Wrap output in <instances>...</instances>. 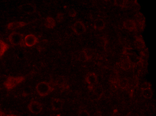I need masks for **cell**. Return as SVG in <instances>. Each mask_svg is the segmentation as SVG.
Returning <instances> with one entry per match:
<instances>
[{
    "label": "cell",
    "instance_id": "4dcf8cb0",
    "mask_svg": "<svg viewBox=\"0 0 156 116\" xmlns=\"http://www.w3.org/2000/svg\"><path fill=\"white\" fill-rule=\"evenodd\" d=\"M67 35H72L73 33H74L73 32V29H72V26L71 27H70L67 30Z\"/></svg>",
    "mask_w": 156,
    "mask_h": 116
},
{
    "label": "cell",
    "instance_id": "9c48e42d",
    "mask_svg": "<svg viewBox=\"0 0 156 116\" xmlns=\"http://www.w3.org/2000/svg\"><path fill=\"white\" fill-rule=\"evenodd\" d=\"M126 56L127 59L131 63V65L136 66L141 62V58L135 53H126Z\"/></svg>",
    "mask_w": 156,
    "mask_h": 116
},
{
    "label": "cell",
    "instance_id": "52a82bcc",
    "mask_svg": "<svg viewBox=\"0 0 156 116\" xmlns=\"http://www.w3.org/2000/svg\"><path fill=\"white\" fill-rule=\"evenodd\" d=\"M74 33L77 35H81L86 31V26L81 21H77L72 26Z\"/></svg>",
    "mask_w": 156,
    "mask_h": 116
},
{
    "label": "cell",
    "instance_id": "d6986e66",
    "mask_svg": "<svg viewBox=\"0 0 156 116\" xmlns=\"http://www.w3.org/2000/svg\"><path fill=\"white\" fill-rule=\"evenodd\" d=\"M118 83L120 89L122 90H126L129 87V79L127 78L124 77V78L119 79Z\"/></svg>",
    "mask_w": 156,
    "mask_h": 116
},
{
    "label": "cell",
    "instance_id": "6da1fadb",
    "mask_svg": "<svg viewBox=\"0 0 156 116\" xmlns=\"http://www.w3.org/2000/svg\"><path fill=\"white\" fill-rule=\"evenodd\" d=\"M25 80V77L23 76H9L4 82V86L7 91H11L23 83Z\"/></svg>",
    "mask_w": 156,
    "mask_h": 116
},
{
    "label": "cell",
    "instance_id": "ffe728a7",
    "mask_svg": "<svg viewBox=\"0 0 156 116\" xmlns=\"http://www.w3.org/2000/svg\"><path fill=\"white\" fill-rule=\"evenodd\" d=\"M93 92L96 97L99 98L104 95V89L101 86H96L95 87L93 88Z\"/></svg>",
    "mask_w": 156,
    "mask_h": 116
},
{
    "label": "cell",
    "instance_id": "ac0fdd59",
    "mask_svg": "<svg viewBox=\"0 0 156 116\" xmlns=\"http://www.w3.org/2000/svg\"><path fill=\"white\" fill-rule=\"evenodd\" d=\"M134 46L138 49H143L145 47V41L142 38L138 37L134 41Z\"/></svg>",
    "mask_w": 156,
    "mask_h": 116
},
{
    "label": "cell",
    "instance_id": "f1b7e54d",
    "mask_svg": "<svg viewBox=\"0 0 156 116\" xmlns=\"http://www.w3.org/2000/svg\"><path fill=\"white\" fill-rule=\"evenodd\" d=\"M78 116H91L87 110H81L78 113Z\"/></svg>",
    "mask_w": 156,
    "mask_h": 116
},
{
    "label": "cell",
    "instance_id": "5b68a950",
    "mask_svg": "<svg viewBox=\"0 0 156 116\" xmlns=\"http://www.w3.org/2000/svg\"><path fill=\"white\" fill-rule=\"evenodd\" d=\"M19 9L21 12L27 14H34L37 11L35 5L32 3L23 4L20 6Z\"/></svg>",
    "mask_w": 156,
    "mask_h": 116
},
{
    "label": "cell",
    "instance_id": "7c38bea8",
    "mask_svg": "<svg viewBox=\"0 0 156 116\" xmlns=\"http://www.w3.org/2000/svg\"><path fill=\"white\" fill-rule=\"evenodd\" d=\"M86 81L90 86H93L97 83V75L94 73H90L87 75L86 78Z\"/></svg>",
    "mask_w": 156,
    "mask_h": 116
},
{
    "label": "cell",
    "instance_id": "f546056e",
    "mask_svg": "<svg viewBox=\"0 0 156 116\" xmlns=\"http://www.w3.org/2000/svg\"><path fill=\"white\" fill-rule=\"evenodd\" d=\"M148 88H151V84H150V83H144L142 85L141 90Z\"/></svg>",
    "mask_w": 156,
    "mask_h": 116
},
{
    "label": "cell",
    "instance_id": "8fae6325",
    "mask_svg": "<svg viewBox=\"0 0 156 116\" xmlns=\"http://www.w3.org/2000/svg\"><path fill=\"white\" fill-rule=\"evenodd\" d=\"M123 27L129 30H135L137 29V24L135 21L133 19H126L123 23Z\"/></svg>",
    "mask_w": 156,
    "mask_h": 116
},
{
    "label": "cell",
    "instance_id": "44dd1931",
    "mask_svg": "<svg viewBox=\"0 0 156 116\" xmlns=\"http://www.w3.org/2000/svg\"><path fill=\"white\" fill-rule=\"evenodd\" d=\"M55 84L59 88H64L66 86V79L65 77L62 76L58 77L56 79Z\"/></svg>",
    "mask_w": 156,
    "mask_h": 116
},
{
    "label": "cell",
    "instance_id": "8992f818",
    "mask_svg": "<svg viewBox=\"0 0 156 116\" xmlns=\"http://www.w3.org/2000/svg\"><path fill=\"white\" fill-rule=\"evenodd\" d=\"M24 44L28 47H32L38 43L37 37L34 34H29L24 38Z\"/></svg>",
    "mask_w": 156,
    "mask_h": 116
},
{
    "label": "cell",
    "instance_id": "4fadbf2b",
    "mask_svg": "<svg viewBox=\"0 0 156 116\" xmlns=\"http://www.w3.org/2000/svg\"><path fill=\"white\" fill-rule=\"evenodd\" d=\"M94 27L97 30H102L105 28V22L102 19H97L94 22Z\"/></svg>",
    "mask_w": 156,
    "mask_h": 116
},
{
    "label": "cell",
    "instance_id": "2e32d148",
    "mask_svg": "<svg viewBox=\"0 0 156 116\" xmlns=\"http://www.w3.org/2000/svg\"><path fill=\"white\" fill-rule=\"evenodd\" d=\"M135 18L136 22L138 23L139 26L141 28H144L145 22V16H144V14L141 12L137 13L136 14Z\"/></svg>",
    "mask_w": 156,
    "mask_h": 116
},
{
    "label": "cell",
    "instance_id": "cb8c5ba5",
    "mask_svg": "<svg viewBox=\"0 0 156 116\" xmlns=\"http://www.w3.org/2000/svg\"><path fill=\"white\" fill-rule=\"evenodd\" d=\"M83 51L84 52L85 55L86 56L87 58L88 59V61H89L92 58L93 55V52L92 50L88 48H86L83 50Z\"/></svg>",
    "mask_w": 156,
    "mask_h": 116
},
{
    "label": "cell",
    "instance_id": "d4e9b609",
    "mask_svg": "<svg viewBox=\"0 0 156 116\" xmlns=\"http://www.w3.org/2000/svg\"><path fill=\"white\" fill-rule=\"evenodd\" d=\"M127 1L124 0H116L114 1V4L120 7H125L126 6Z\"/></svg>",
    "mask_w": 156,
    "mask_h": 116
},
{
    "label": "cell",
    "instance_id": "5bb4252c",
    "mask_svg": "<svg viewBox=\"0 0 156 116\" xmlns=\"http://www.w3.org/2000/svg\"><path fill=\"white\" fill-rule=\"evenodd\" d=\"M56 25L55 20L51 16H48L45 19L44 26L47 28H54Z\"/></svg>",
    "mask_w": 156,
    "mask_h": 116
},
{
    "label": "cell",
    "instance_id": "ba28073f",
    "mask_svg": "<svg viewBox=\"0 0 156 116\" xmlns=\"http://www.w3.org/2000/svg\"><path fill=\"white\" fill-rule=\"evenodd\" d=\"M27 25V23L24 21H14L9 23L7 25V29L9 30H15L16 29L22 28Z\"/></svg>",
    "mask_w": 156,
    "mask_h": 116
},
{
    "label": "cell",
    "instance_id": "7402d4cb",
    "mask_svg": "<svg viewBox=\"0 0 156 116\" xmlns=\"http://www.w3.org/2000/svg\"><path fill=\"white\" fill-rule=\"evenodd\" d=\"M141 94L144 98L148 99L153 97V92L151 88L144 89L141 90Z\"/></svg>",
    "mask_w": 156,
    "mask_h": 116
},
{
    "label": "cell",
    "instance_id": "9a60e30c",
    "mask_svg": "<svg viewBox=\"0 0 156 116\" xmlns=\"http://www.w3.org/2000/svg\"><path fill=\"white\" fill-rule=\"evenodd\" d=\"M131 66L132 65L129 61L127 59V56L126 54L124 57H123V58L121 59V63L120 65V68L126 71V70H129V69L131 68Z\"/></svg>",
    "mask_w": 156,
    "mask_h": 116
},
{
    "label": "cell",
    "instance_id": "e0dca14e",
    "mask_svg": "<svg viewBox=\"0 0 156 116\" xmlns=\"http://www.w3.org/2000/svg\"><path fill=\"white\" fill-rule=\"evenodd\" d=\"M9 45L0 38V57L3 56L5 53L9 49Z\"/></svg>",
    "mask_w": 156,
    "mask_h": 116
},
{
    "label": "cell",
    "instance_id": "7a4b0ae2",
    "mask_svg": "<svg viewBox=\"0 0 156 116\" xmlns=\"http://www.w3.org/2000/svg\"><path fill=\"white\" fill-rule=\"evenodd\" d=\"M35 90L40 96L45 97L52 92L54 89L49 83L46 81H41L37 84L35 86Z\"/></svg>",
    "mask_w": 156,
    "mask_h": 116
},
{
    "label": "cell",
    "instance_id": "3957f363",
    "mask_svg": "<svg viewBox=\"0 0 156 116\" xmlns=\"http://www.w3.org/2000/svg\"><path fill=\"white\" fill-rule=\"evenodd\" d=\"M24 35L19 32H13L11 33L8 37L9 43L12 46H18L22 44L24 40Z\"/></svg>",
    "mask_w": 156,
    "mask_h": 116
},
{
    "label": "cell",
    "instance_id": "603a6c76",
    "mask_svg": "<svg viewBox=\"0 0 156 116\" xmlns=\"http://www.w3.org/2000/svg\"><path fill=\"white\" fill-rule=\"evenodd\" d=\"M119 80V77L118 74V72L115 71L111 74L110 77V81L112 84L118 83Z\"/></svg>",
    "mask_w": 156,
    "mask_h": 116
},
{
    "label": "cell",
    "instance_id": "83f0119b",
    "mask_svg": "<svg viewBox=\"0 0 156 116\" xmlns=\"http://www.w3.org/2000/svg\"><path fill=\"white\" fill-rule=\"evenodd\" d=\"M64 15L62 13L59 12L57 14L56 16V21H58V22L61 23L64 20Z\"/></svg>",
    "mask_w": 156,
    "mask_h": 116
},
{
    "label": "cell",
    "instance_id": "277c9868",
    "mask_svg": "<svg viewBox=\"0 0 156 116\" xmlns=\"http://www.w3.org/2000/svg\"><path fill=\"white\" fill-rule=\"evenodd\" d=\"M27 108L31 114H39L43 110V106L41 103L37 101L32 100L29 102L27 106Z\"/></svg>",
    "mask_w": 156,
    "mask_h": 116
},
{
    "label": "cell",
    "instance_id": "484cf974",
    "mask_svg": "<svg viewBox=\"0 0 156 116\" xmlns=\"http://www.w3.org/2000/svg\"><path fill=\"white\" fill-rule=\"evenodd\" d=\"M78 58L80 59V61L83 62H87L88 59L87 58L86 56L85 55L84 52L83 51H81V52L80 53V55Z\"/></svg>",
    "mask_w": 156,
    "mask_h": 116
},
{
    "label": "cell",
    "instance_id": "d6a6232c",
    "mask_svg": "<svg viewBox=\"0 0 156 116\" xmlns=\"http://www.w3.org/2000/svg\"><path fill=\"white\" fill-rule=\"evenodd\" d=\"M6 116H16L14 114H9V115H6Z\"/></svg>",
    "mask_w": 156,
    "mask_h": 116
},
{
    "label": "cell",
    "instance_id": "4316f807",
    "mask_svg": "<svg viewBox=\"0 0 156 116\" xmlns=\"http://www.w3.org/2000/svg\"><path fill=\"white\" fill-rule=\"evenodd\" d=\"M69 16L71 18H75L77 16V12L73 8L70 9L68 11Z\"/></svg>",
    "mask_w": 156,
    "mask_h": 116
},
{
    "label": "cell",
    "instance_id": "1f68e13d",
    "mask_svg": "<svg viewBox=\"0 0 156 116\" xmlns=\"http://www.w3.org/2000/svg\"><path fill=\"white\" fill-rule=\"evenodd\" d=\"M0 116H6V114L3 111H0Z\"/></svg>",
    "mask_w": 156,
    "mask_h": 116
},
{
    "label": "cell",
    "instance_id": "30bf717a",
    "mask_svg": "<svg viewBox=\"0 0 156 116\" xmlns=\"http://www.w3.org/2000/svg\"><path fill=\"white\" fill-rule=\"evenodd\" d=\"M64 105V100L61 99L53 98L51 101V107L55 111H58L62 109Z\"/></svg>",
    "mask_w": 156,
    "mask_h": 116
}]
</instances>
